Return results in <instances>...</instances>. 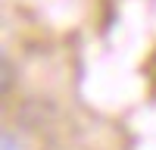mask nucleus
<instances>
[{
	"instance_id": "obj_1",
	"label": "nucleus",
	"mask_w": 156,
	"mask_h": 150,
	"mask_svg": "<svg viewBox=\"0 0 156 150\" xmlns=\"http://www.w3.org/2000/svg\"><path fill=\"white\" fill-rule=\"evenodd\" d=\"M9 81H12V66L9 59H3V91H9Z\"/></svg>"
}]
</instances>
